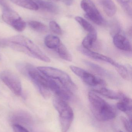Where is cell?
I'll use <instances>...</instances> for the list:
<instances>
[{"instance_id": "25", "label": "cell", "mask_w": 132, "mask_h": 132, "mask_svg": "<svg viewBox=\"0 0 132 132\" xmlns=\"http://www.w3.org/2000/svg\"><path fill=\"white\" fill-rule=\"evenodd\" d=\"M125 128L128 132H132V122L123 116L121 118Z\"/></svg>"}, {"instance_id": "12", "label": "cell", "mask_w": 132, "mask_h": 132, "mask_svg": "<svg viewBox=\"0 0 132 132\" xmlns=\"http://www.w3.org/2000/svg\"><path fill=\"white\" fill-rule=\"evenodd\" d=\"M95 93H98L109 99L113 100H121L125 95L121 92H118L110 89L103 88L93 91Z\"/></svg>"}, {"instance_id": "18", "label": "cell", "mask_w": 132, "mask_h": 132, "mask_svg": "<svg viewBox=\"0 0 132 132\" xmlns=\"http://www.w3.org/2000/svg\"><path fill=\"white\" fill-rule=\"evenodd\" d=\"M97 39V31L88 33L84 38L83 42V47L87 49L90 50L93 46L94 43Z\"/></svg>"}, {"instance_id": "11", "label": "cell", "mask_w": 132, "mask_h": 132, "mask_svg": "<svg viewBox=\"0 0 132 132\" xmlns=\"http://www.w3.org/2000/svg\"><path fill=\"white\" fill-rule=\"evenodd\" d=\"M117 107L119 110L125 112L128 116L129 120L132 122V103L130 98L125 95L121 101L117 104Z\"/></svg>"}, {"instance_id": "29", "label": "cell", "mask_w": 132, "mask_h": 132, "mask_svg": "<svg viewBox=\"0 0 132 132\" xmlns=\"http://www.w3.org/2000/svg\"><path fill=\"white\" fill-rule=\"evenodd\" d=\"M117 132H122V131H118Z\"/></svg>"}, {"instance_id": "22", "label": "cell", "mask_w": 132, "mask_h": 132, "mask_svg": "<svg viewBox=\"0 0 132 132\" xmlns=\"http://www.w3.org/2000/svg\"><path fill=\"white\" fill-rule=\"evenodd\" d=\"M123 9L130 15H132V0H117Z\"/></svg>"}, {"instance_id": "2", "label": "cell", "mask_w": 132, "mask_h": 132, "mask_svg": "<svg viewBox=\"0 0 132 132\" xmlns=\"http://www.w3.org/2000/svg\"><path fill=\"white\" fill-rule=\"evenodd\" d=\"M37 69L47 77L59 81L71 92L76 90V86L70 76L62 70L49 67H38Z\"/></svg>"}, {"instance_id": "16", "label": "cell", "mask_w": 132, "mask_h": 132, "mask_svg": "<svg viewBox=\"0 0 132 132\" xmlns=\"http://www.w3.org/2000/svg\"><path fill=\"white\" fill-rule=\"evenodd\" d=\"M44 43L46 47L50 49H56L60 44L59 38L52 35H48L44 39Z\"/></svg>"}, {"instance_id": "23", "label": "cell", "mask_w": 132, "mask_h": 132, "mask_svg": "<svg viewBox=\"0 0 132 132\" xmlns=\"http://www.w3.org/2000/svg\"><path fill=\"white\" fill-rule=\"evenodd\" d=\"M121 77L126 80L129 78V75L127 68L125 66L119 64L117 67L115 68Z\"/></svg>"}, {"instance_id": "8", "label": "cell", "mask_w": 132, "mask_h": 132, "mask_svg": "<svg viewBox=\"0 0 132 132\" xmlns=\"http://www.w3.org/2000/svg\"><path fill=\"white\" fill-rule=\"evenodd\" d=\"M71 70L81 78L84 82L90 86L104 85L105 82L102 79L96 77L85 70L74 65L70 66Z\"/></svg>"}, {"instance_id": "14", "label": "cell", "mask_w": 132, "mask_h": 132, "mask_svg": "<svg viewBox=\"0 0 132 132\" xmlns=\"http://www.w3.org/2000/svg\"><path fill=\"white\" fill-rule=\"evenodd\" d=\"M108 16L112 17L117 11V7L112 0H98Z\"/></svg>"}, {"instance_id": "19", "label": "cell", "mask_w": 132, "mask_h": 132, "mask_svg": "<svg viewBox=\"0 0 132 132\" xmlns=\"http://www.w3.org/2000/svg\"><path fill=\"white\" fill-rule=\"evenodd\" d=\"M56 49L58 55L61 59L68 62L72 61L73 57L71 54L63 44L60 43Z\"/></svg>"}, {"instance_id": "20", "label": "cell", "mask_w": 132, "mask_h": 132, "mask_svg": "<svg viewBox=\"0 0 132 132\" xmlns=\"http://www.w3.org/2000/svg\"><path fill=\"white\" fill-rule=\"evenodd\" d=\"M75 19L76 21L81 26V27L88 33H91V32L96 31V30L93 27V26L82 17L76 16L75 17Z\"/></svg>"}, {"instance_id": "26", "label": "cell", "mask_w": 132, "mask_h": 132, "mask_svg": "<svg viewBox=\"0 0 132 132\" xmlns=\"http://www.w3.org/2000/svg\"><path fill=\"white\" fill-rule=\"evenodd\" d=\"M12 128L14 132H29L26 129L18 124L13 125Z\"/></svg>"}, {"instance_id": "13", "label": "cell", "mask_w": 132, "mask_h": 132, "mask_svg": "<svg viewBox=\"0 0 132 132\" xmlns=\"http://www.w3.org/2000/svg\"><path fill=\"white\" fill-rule=\"evenodd\" d=\"M38 5V8L48 12L57 14L59 12L57 5L52 2L44 0H33Z\"/></svg>"}, {"instance_id": "7", "label": "cell", "mask_w": 132, "mask_h": 132, "mask_svg": "<svg viewBox=\"0 0 132 132\" xmlns=\"http://www.w3.org/2000/svg\"><path fill=\"white\" fill-rule=\"evenodd\" d=\"M81 6L87 18L97 25H102L104 24L103 17L91 0H82Z\"/></svg>"}, {"instance_id": "17", "label": "cell", "mask_w": 132, "mask_h": 132, "mask_svg": "<svg viewBox=\"0 0 132 132\" xmlns=\"http://www.w3.org/2000/svg\"><path fill=\"white\" fill-rule=\"evenodd\" d=\"M83 62L85 65L88 66L98 74L104 77H111V75L110 73L102 67L87 60H83Z\"/></svg>"}, {"instance_id": "28", "label": "cell", "mask_w": 132, "mask_h": 132, "mask_svg": "<svg viewBox=\"0 0 132 132\" xmlns=\"http://www.w3.org/2000/svg\"><path fill=\"white\" fill-rule=\"evenodd\" d=\"M73 0H64V2L66 5L67 6H70L72 4Z\"/></svg>"}, {"instance_id": "3", "label": "cell", "mask_w": 132, "mask_h": 132, "mask_svg": "<svg viewBox=\"0 0 132 132\" xmlns=\"http://www.w3.org/2000/svg\"><path fill=\"white\" fill-rule=\"evenodd\" d=\"M53 103L59 115L61 131L67 132L73 120V111L66 101L57 97L53 99Z\"/></svg>"}, {"instance_id": "30", "label": "cell", "mask_w": 132, "mask_h": 132, "mask_svg": "<svg viewBox=\"0 0 132 132\" xmlns=\"http://www.w3.org/2000/svg\"><path fill=\"white\" fill-rule=\"evenodd\" d=\"M53 1H61V0H53Z\"/></svg>"}, {"instance_id": "6", "label": "cell", "mask_w": 132, "mask_h": 132, "mask_svg": "<svg viewBox=\"0 0 132 132\" xmlns=\"http://www.w3.org/2000/svg\"><path fill=\"white\" fill-rule=\"evenodd\" d=\"M0 78L14 94L17 96L21 95V81L15 74L10 71H4L0 73Z\"/></svg>"}, {"instance_id": "9", "label": "cell", "mask_w": 132, "mask_h": 132, "mask_svg": "<svg viewBox=\"0 0 132 132\" xmlns=\"http://www.w3.org/2000/svg\"><path fill=\"white\" fill-rule=\"evenodd\" d=\"M78 50L82 54L86 56H88L91 59L96 60H100L108 63L117 67L119 64L116 62L111 58L105 56L101 54L98 53L96 52H93L89 49L85 48L83 46H80L78 48Z\"/></svg>"}, {"instance_id": "24", "label": "cell", "mask_w": 132, "mask_h": 132, "mask_svg": "<svg viewBox=\"0 0 132 132\" xmlns=\"http://www.w3.org/2000/svg\"><path fill=\"white\" fill-rule=\"evenodd\" d=\"M49 27L50 29L57 35H61L63 33L62 29L55 21H52L50 22Z\"/></svg>"}, {"instance_id": "10", "label": "cell", "mask_w": 132, "mask_h": 132, "mask_svg": "<svg viewBox=\"0 0 132 132\" xmlns=\"http://www.w3.org/2000/svg\"><path fill=\"white\" fill-rule=\"evenodd\" d=\"M113 42L119 49L126 52H131V45L129 40L124 36L118 34L114 36Z\"/></svg>"}, {"instance_id": "1", "label": "cell", "mask_w": 132, "mask_h": 132, "mask_svg": "<svg viewBox=\"0 0 132 132\" xmlns=\"http://www.w3.org/2000/svg\"><path fill=\"white\" fill-rule=\"evenodd\" d=\"M88 97L93 114L98 121H109L115 118V110L94 91L88 92Z\"/></svg>"}, {"instance_id": "21", "label": "cell", "mask_w": 132, "mask_h": 132, "mask_svg": "<svg viewBox=\"0 0 132 132\" xmlns=\"http://www.w3.org/2000/svg\"><path fill=\"white\" fill-rule=\"evenodd\" d=\"M30 28L38 32L43 33L47 31L48 28L43 23L37 21H31L28 23Z\"/></svg>"}, {"instance_id": "4", "label": "cell", "mask_w": 132, "mask_h": 132, "mask_svg": "<svg viewBox=\"0 0 132 132\" xmlns=\"http://www.w3.org/2000/svg\"><path fill=\"white\" fill-rule=\"evenodd\" d=\"M9 42L25 47L32 56L40 60L49 63L50 60L33 42L23 36H12L7 40Z\"/></svg>"}, {"instance_id": "5", "label": "cell", "mask_w": 132, "mask_h": 132, "mask_svg": "<svg viewBox=\"0 0 132 132\" xmlns=\"http://www.w3.org/2000/svg\"><path fill=\"white\" fill-rule=\"evenodd\" d=\"M2 18L3 21L14 29L18 32H22L25 29L26 23L18 14L10 8L3 9Z\"/></svg>"}, {"instance_id": "31", "label": "cell", "mask_w": 132, "mask_h": 132, "mask_svg": "<svg viewBox=\"0 0 132 132\" xmlns=\"http://www.w3.org/2000/svg\"><path fill=\"white\" fill-rule=\"evenodd\" d=\"M0 60H1V56H0Z\"/></svg>"}, {"instance_id": "15", "label": "cell", "mask_w": 132, "mask_h": 132, "mask_svg": "<svg viewBox=\"0 0 132 132\" xmlns=\"http://www.w3.org/2000/svg\"><path fill=\"white\" fill-rule=\"evenodd\" d=\"M17 5L29 10L37 11L38 5L33 0H10Z\"/></svg>"}, {"instance_id": "27", "label": "cell", "mask_w": 132, "mask_h": 132, "mask_svg": "<svg viewBox=\"0 0 132 132\" xmlns=\"http://www.w3.org/2000/svg\"><path fill=\"white\" fill-rule=\"evenodd\" d=\"M0 5L4 7V8H7L9 7L8 4H7L5 0H0Z\"/></svg>"}]
</instances>
